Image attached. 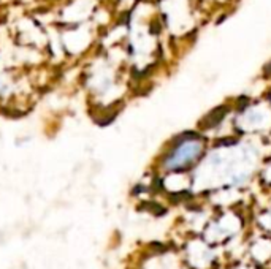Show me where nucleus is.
I'll use <instances>...</instances> for the list:
<instances>
[{
  "instance_id": "obj_1",
  "label": "nucleus",
  "mask_w": 271,
  "mask_h": 269,
  "mask_svg": "<svg viewBox=\"0 0 271 269\" xmlns=\"http://www.w3.org/2000/svg\"><path fill=\"white\" fill-rule=\"evenodd\" d=\"M203 142L200 140H187L176 144V147L167 157V168L168 170H179L192 163L198 155L202 154Z\"/></svg>"
}]
</instances>
